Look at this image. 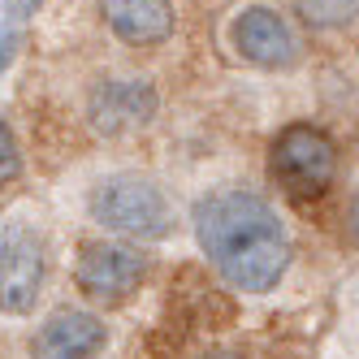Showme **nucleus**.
Masks as SVG:
<instances>
[{"mask_svg":"<svg viewBox=\"0 0 359 359\" xmlns=\"http://www.w3.org/2000/svg\"><path fill=\"white\" fill-rule=\"evenodd\" d=\"M195 238L217 273L243 294L273 290L290 269V234L277 208L251 191H212L195 208Z\"/></svg>","mask_w":359,"mask_h":359,"instance_id":"obj_1","label":"nucleus"},{"mask_svg":"<svg viewBox=\"0 0 359 359\" xmlns=\"http://www.w3.org/2000/svg\"><path fill=\"white\" fill-rule=\"evenodd\" d=\"M269 173L290 199H299V203L320 199L333 187V177H338V147H333V139L320 126L294 121L273 139Z\"/></svg>","mask_w":359,"mask_h":359,"instance_id":"obj_2","label":"nucleus"},{"mask_svg":"<svg viewBox=\"0 0 359 359\" xmlns=\"http://www.w3.org/2000/svg\"><path fill=\"white\" fill-rule=\"evenodd\" d=\"M91 217L104 229H117V234L143 238V243H156L173 229L169 199L147 177H109V182H100L91 191Z\"/></svg>","mask_w":359,"mask_h":359,"instance_id":"obj_3","label":"nucleus"},{"mask_svg":"<svg viewBox=\"0 0 359 359\" xmlns=\"http://www.w3.org/2000/svg\"><path fill=\"white\" fill-rule=\"evenodd\" d=\"M48 273V251L39 229L22 217H9L0 225V312L22 316L31 312Z\"/></svg>","mask_w":359,"mask_h":359,"instance_id":"obj_4","label":"nucleus"},{"mask_svg":"<svg viewBox=\"0 0 359 359\" xmlns=\"http://www.w3.org/2000/svg\"><path fill=\"white\" fill-rule=\"evenodd\" d=\"M143 277H147V255L130 243H87L79 255V269H74L79 290L100 303L130 299Z\"/></svg>","mask_w":359,"mask_h":359,"instance_id":"obj_5","label":"nucleus"},{"mask_svg":"<svg viewBox=\"0 0 359 359\" xmlns=\"http://www.w3.org/2000/svg\"><path fill=\"white\" fill-rule=\"evenodd\" d=\"M91 126L100 135H130L156 117V87L147 79H104L87 100Z\"/></svg>","mask_w":359,"mask_h":359,"instance_id":"obj_6","label":"nucleus"},{"mask_svg":"<svg viewBox=\"0 0 359 359\" xmlns=\"http://www.w3.org/2000/svg\"><path fill=\"white\" fill-rule=\"evenodd\" d=\"M234 48L260 69H286V65L299 61V39L290 31V22L277 9H264V5H251V9L238 13Z\"/></svg>","mask_w":359,"mask_h":359,"instance_id":"obj_7","label":"nucleus"},{"mask_svg":"<svg viewBox=\"0 0 359 359\" xmlns=\"http://www.w3.org/2000/svg\"><path fill=\"white\" fill-rule=\"evenodd\" d=\"M104 351V325L91 312H53L31 338L35 359H95Z\"/></svg>","mask_w":359,"mask_h":359,"instance_id":"obj_8","label":"nucleus"},{"mask_svg":"<svg viewBox=\"0 0 359 359\" xmlns=\"http://www.w3.org/2000/svg\"><path fill=\"white\" fill-rule=\"evenodd\" d=\"M100 13L113 27V35H121L135 48L165 43L177 27V13L169 0H100Z\"/></svg>","mask_w":359,"mask_h":359,"instance_id":"obj_9","label":"nucleus"},{"mask_svg":"<svg viewBox=\"0 0 359 359\" xmlns=\"http://www.w3.org/2000/svg\"><path fill=\"white\" fill-rule=\"evenodd\" d=\"M294 9L316 31H333V27H346V22H359V0H294Z\"/></svg>","mask_w":359,"mask_h":359,"instance_id":"obj_10","label":"nucleus"},{"mask_svg":"<svg viewBox=\"0 0 359 359\" xmlns=\"http://www.w3.org/2000/svg\"><path fill=\"white\" fill-rule=\"evenodd\" d=\"M22 173V151H18V139L5 121H0V187H9L13 177Z\"/></svg>","mask_w":359,"mask_h":359,"instance_id":"obj_11","label":"nucleus"},{"mask_svg":"<svg viewBox=\"0 0 359 359\" xmlns=\"http://www.w3.org/2000/svg\"><path fill=\"white\" fill-rule=\"evenodd\" d=\"M18 43H22V31H5V35H0V74L9 69V61H13V53H18Z\"/></svg>","mask_w":359,"mask_h":359,"instance_id":"obj_12","label":"nucleus"},{"mask_svg":"<svg viewBox=\"0 0 359 359\" xmlns=\"http://www.w3.org/2000/svg\"><path fill=\"white\" fill-rule=\"evenodd\" d=\"M5 5H9V18L18 22V18H27V13H35V5H39V0H5Z\"/></svg>","mask_w":359,"mask_h":359,"instance_id":"obj_13","label":"nucleus"},{"mask_svg":"<svg viewBox=\"0 0 359 359\" xmlns=\"http://www.w3.org/2000/svg\"><path fill=\"white\" fill-rule=\"evenodd\" d=\"M346 221H351V234H355V243H359V195H355V203H351V212H346Z\"/></svg>","mask_w":359,"mask_h":359,"instance_id":"obj_14","label":"nucleus"},{"mask_svg":"<svg viewBox=\"0 0 359 359\" xmlns=\"http://www.w3.org/2000/svg\"><path fill=\"white\" fill-rule=\"evenodd\" d=\"M199 359H234V355H199Z\"/></svg>","mask_w":359,"mask_h":359,"instance_id":"obj_15","label":"nucleus"}]
</instances>
